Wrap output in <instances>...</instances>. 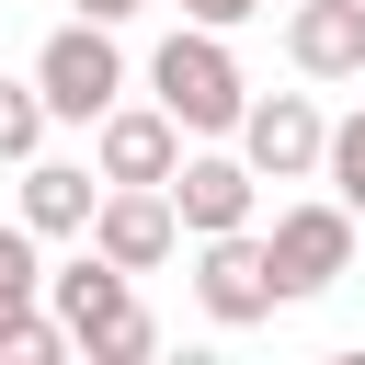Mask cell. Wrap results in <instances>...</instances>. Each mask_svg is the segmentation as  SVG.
Wrapping results in <instances>:
<instances>
[{
	"instance_id": "1",
	"label": "cell",
	"mask_w": 365,
	"mask_h": 365,
	"mask_svg": "<svg viewBox=\"0 0 365 365\" xmlns=\"http://www.w3.org/2000/svg\"><path fill=\"white\" fill-rule=\"evenodd\" d=\"M148 91H160V114H171L182 137H240V103H251V80H240L228 34H205V23L160 34V57H148Z\"/></svg>"
},
{
	"instance_id": "2",
	"label": "cell",
	"mask_w": 365,
	"mask_h": 365,
	"mask_svg": "<svg viewBox=\"0 0 365 365\" xmlns=\"http://www.w3.org/2000/svg\"><path fill=\"white\" fill-rule=\"evenodd\" d=\"M34 91H46V114L57 125H91V114H114L125 103V57H114V23H57L46 46H34Z\"/></svg>"
},
{
	"instance_id": "3",
	"label": "cell",
	"mask_w": 365,
	"mask_h": 365,
	"mask_svg": "<svg viewBox=\"0 0 365 365\" xmlns=\"http://www.w3.org/2000/svg\"><path fill=\"white\" fill-rule=\"evenodd\" d=\"M194 297H205V319H217V331L274 319V308H285V285H274L262 228H217V240H194Z\"/></svg>"
},
{
	"instance_id": "4",
	"label": "cell",
	"mask_w": 365,
	"mask_h": 365,
	"mask_svg": "<svg viewBox=\"0 0 365 365\" xmlns=\"http://www.w3.org/2000/svg\"><path fill=\"white\" fill-rule=\"evenodd\" d=\"M262 251H274V285H285V297H319V285L354 274V205H342V194L285 205V217L262 228Z\"/></svg>"
},
{
	"instance_id": "5",
	"label": "cell",
	"mask_w": 365,
	"mask_h": 365,
	"mask_svg": "<svg viewBox=\"0 0 365 365\" xmlns=\"http://www.w3.org/2000/svg\"><path fill=\"white\" fill-rule=\"evenodd\" d=\"M103 262H125V274H160L171 262V240H182V217H171V182H103V205H91V228H80Z\"/></svg>"
},
{
	"instance_id": "6",
	"label": "cell",
	"mask_w": 365,
	"mask_h": 365,
	"mask_svg": "<svg viewBox=\"0 0 365 365\" xmlns=\"http://www.w3.org/2000/svg\"><path fill=\"white\" fill-rule=\"evenodd\" d=\"M319 148H331V114H319L308 91L240 103V160H251L262 182H308V171H319Z\"/></svg>"
},
{
	"instance_id": "7",
	"label": "cell",
	"mask_w": 365,
	"mask_h": 365,
	"mask_svg": "<svg viewBox=\"0 0 365 365\" xmlns=\"http://www.w3.org/2000/svg\"><path fill=\"white\" fill-rule=\"evenodd\" d=\"M91 171L103 182H171L182 171V125L160 103H114V114H91Z\"/></svg>"
},
{
	"instance_id": "8",
	"label": "cell",
	"mask_w": 365,
	"mask_h": 365,
	"mask_svg": "<svg viewBox=\"0 0 365 365\" xmlns=\"http://www.w3.org/2000/svg\"><path fill=\"white\" fill-rule=\"evenodd\" d=\"M46 308L68 319V354H91V342L137 308V274H125V262H103V251L80 240V262H57V274H46Z\"/></svg>"
},
{
	"instance_id": "9",
	"label": "cell",
	"mask_w": 365,
	"mask_h": 365,
	"mask_svg": "<svg viewBox=\"0 0 365 365\" xmlns=\"http://www.w3.org/2000/svg\"><path fill=\"white\" fill-rule=\"evenodd\" d=\"M251 205H262V171H251V160H182V171H171V217H182V240L251 228Z\"/></svg>"
},
{
	"instance_id": "10",
	"label": "cell",
	"mask_w": 365,
	"mask_h": 365,
	"mask_svg": "<svg viewBox=\"0 0 365 365\" xmlns=\"http://www.w3.org/2000/svg\"><path fill=\"white\" fill-rule=\"evenodd\" d=\"M285 57L308 80H365V0H285Z\"/></svg>"
},
{
	"instance_id": "11",
	"label": "cell",
	"mask_w": 365,
	"mask_h": 365,
	"mask_svg": "<svg viewBox=\"0 0 365 365\" xmlns=\"http://www.w3.org/2000/svg\"><path fill=\"white\" fill-rule=\"evenodd\" d=\"M103 205V171L91 160H23V228L34 240H80Z\"/></svg>"
},
{
	"instance_id": "12",
	"label": "cell",
	"mask_w": 365,
	"mask_h": 365,
	"mask_svg": "<svg viewBox=\"0 0 365 365\" xmlns=\"http://www.w3.org/2000/svg\"><path fill=\"white\" fill-rule=\"evenodd\" d=\"M57 354H68V319L57 308H11L0 319V365H57Z\"/></svg>"
},
{
	"instance_id": "13",
	"label": "cell",
	"mask_w": 365,
	"mask_h": 365,
	"mask_svg": "<svg viewBox=\"0 0 365 365\" xmlns=\"http://www.w3.org/2000/svg\"><path fill=\"white\" fill-rule=\"evenodd\" d=\"M46 125H57V114H46V91H34V80H0V160H34V148H46Z\"/></svg>"
},
{
	"instance_id": "14",
	"label": "cell",
	"mask_w": 365,
	"mask_h": 365,
	"mask_svg": "<svg viewBox=\"0 0 365 365\" xmlns=\"http://www.w3.org/2000/svg\"><path fill=\"white\" fill-rule=\"evenodd\" d=\"M34 297H46V251H34V228H0V319L34 308Z\"/></svg>"
},
{
	"instance_id": "15",
	"label": "cell",
	"mask_w": 365,
	"mask_h": 365,
	"mask_svg": "<svg viewBox=\"0 0 365 365\" xmlns=\"http://www.w3.org/2000/svg\"><path fill=\"white\" fill-rule=\"evenodd\" d=\"M319 171H331V194H342V205L365 217V103H354V114L331 125V148H319Z\"/></svg>"
},
{
	"instance_id": "16",
	"label": "cell",
	"mask_w": 365,
	"mask_h": 365,
	"mask_svg": "<svg viewBox=\"0 0 365 365\" xmlns=\"http://www.w3.org/2000/svg\"><path fill=\"white\" fill-rule=\"evenodd\" d=\"M148 354H160V319H148V308H125V319L91 342V365H148Z\"/></svg>"
},
{
	"instance_id": "17",
	"label": "cell",
	"mask_w": 365,
	"mask_h": 365,
	"mask_svg": "<svg viewBox=\"0 0 365 365\" xmlns=\"http://www.w3.org/2000/svg\"><path fill=\"white\" fill-rule=\"evenodd\" d=\"M262 0H182V23H205V34H228V23H251Z\"/></svg>"
},
{
	"instance_id": "18",
	"label": "cell",
	"mask_w": 365,
	"mask_h": 365,
	"mask_svg": "<svg viewBox=\"0 0 365 365\" xmlns=\"http://www.w3.org/2000/svg\"><path fill=\"white\" fill-rule=\"evenodd\" d=\"M80 23H125V11H148V0H68Z\"/></svg>"
},
{
	"instance_id": "19",
	"label": "cell",
	"mask_w": 365,
	"mask_h": 365,
	"mask_svg": "<svg viewBox=\"0 0 365 365\" xmlns=\"http://www.w3.org/2000/svg\"><path fill=\"white\" fill-rule=\"evenodd\" d=\"M262 11H274V0H262Z\"/></svg>"
}]
</instances>
